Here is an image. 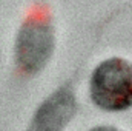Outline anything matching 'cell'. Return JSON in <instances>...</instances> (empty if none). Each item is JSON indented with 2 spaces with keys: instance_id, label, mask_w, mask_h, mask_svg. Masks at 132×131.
<instances>
[{
  "instance_id": "cell-1",
  "label": "cell",
  "mask_w": 132,
  "mask_h": 131,
  "mask_svg": "<svg viewBox=\"0 0 132 131\" xmlns=\"http://www.w3.org/2000/svg\"><path fill=\"white\" fill-rule=\"evenodd\" d=\"M55 45L54 26L45 6H34L22 23L15 40V60L19 66L35 74L43 69L52 56Z\"/></svg>"
},
{
  "instance_id": "cell-2",
  "label": "cell",
  "mask_w": 132,
  "mask_h": 131,
  "mask_svg": "<svg viewBox=\"0 0 132 131\" xmlns=\"http://www.w3.org/2000/svg\"><path fill=\"white\" fill-rule=\"evenodd\" d=\"M89 93L104 111H123L132 106V62L112 57L101 62L91 76Z\"/></svg>"
},
{
  "instance_id": "cell-3",
  "label": "cell",
  "mask_w": 132,
  "mask_h": 131,
  "mask_svg": "<svg viewBox=\"0 0 132 131\" xmlns=\"http://www.w3.org/2000/svg\"><path fill=\"white\" fill-rule=\"evenodd\" d=\"M75 113L74 91L69 85H63L38 106L28 131H62Z\"/></svg>"
},
{
  "instance_id": "cell-4",
  "label": "cell",
  "mask_w": 132,
  "mask_h": 131,
  "mask_svg": "<svg viewBox=\"0 0 132 131\" xmlns=\"http://www.w3.org/2000/svg\"><path fill=\"white\" fill-rule=\"evenodd\" d=\"M91 131H121V130H117L114 127H95V128H92Z\"/></svg>"
}]
</instances>
